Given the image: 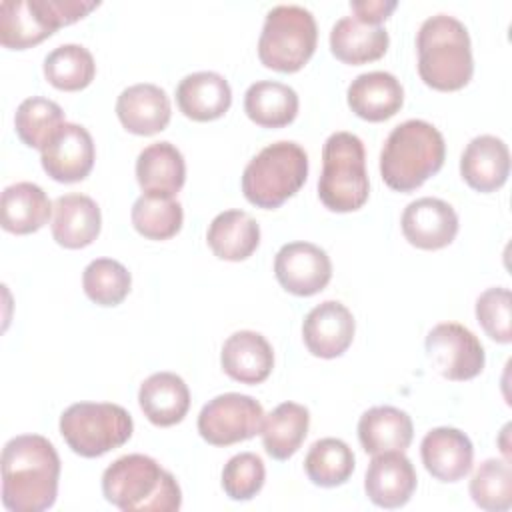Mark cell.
<instances>
[{
	"label": "cell",
	"instance_id": "obj_1",
	"mask_svg": "<svg viewBox=\"0 0 512 512\" xmlns=\"http://www.w3.org/2000/svg\"><path fill=\"white\" fill-rule=\"evenodd\" d=\"M60 458L40 434H20L2 450V504L12 512H42L58 494Z\"/></svg>",
	"mask_w": 512,
	"mask_h": 512
},
{
	"label": "cell",
	"instance_id": "obj_2",
	"mask_svg": "<svg viewBox=\"0 0 512 512\" xmlns=\"http://www.w3.org/2000/svg\"><path fill=\"white\" fill-rule=\"evenodd\" d=\"M104 498L124 512H174L182 506L176 478L146 454H126L102 474Z\"/></svg>",
	"mask_w": 512,
	"mask_h": 512
},
{
	"label": "cell",
	"instance_id": "obj_3",
	"mask_svg": "<svg viewBox=\"0 0 512 512\" xmlns=\"http://www.w3.org/2000/svg\"><path fill=\"white\" fill-rule=\"evenodd\" d=\"M418 74L440 92L464 88L474 74L472 44L466 26L448 14L426 18L416 34Z\"/></svg>",
	"mask_w": 512,
	"mask_h": 512
},
{
	"label": "cell",
	"instance_id": "obj_4",
	"mask_svg": "<svg viewBox=\"0 0 512 512\" xmlns=\"http://www.w3.org/2000/svg\"><path fill=\"white\" fill-rule=\"evenodd\" d=\"M446 158L444 136L426 120H406L392 128L382 152L380 174L388 188L410 192L434 176Z\"/></svg>",
	"mask_w": 512,
	"mask_h": 512
},
{
	"label": "cell",
	"instance_id": "obj_5",
	"mask_svg": "<svg viewBox=\"0 0 512 512\" xmlns=\"http://www.w3.org/2000/svg\"><path fill=\"white\" fill-rule=\"evenodd\" d=\"M308 178V154L292 140L262 148L244 168L242 192L258 208L274 210L292 198Z\"/></svg>",
	"mask_w": 512,
	"mask_h": 512
},
{
	"label": "cell",
	"instance_id": "obj_6",
	"mask_svg": "<svg viewBox=\"0 0 512 512\" xmlns=\"http://www.w3.org/2000/svg\"><path fill=\"white\" fill-rule=\"evenodd\" d=\"M370 194L366 152L362 140L352 132H334L322 148V174L318 196L332 212H354Z\"/></svg>",
	"mask_w": 512,
	"mask_h": 512
},
{
	"label": "cell",
	"instance_id": "obj_7",
	"mask_svg": "<svg viewBox=\"0 0 512 512\" xmlns=\"http://www.w3.org/2000/svg\"><path fill=\"white\" fill-rule=\"evenodd\" d=\"M96 0H4L0 4V44L12 50H26L60 26H68L94 8Z\"/></svg>",
	"mask_w": 512,
	"mask_h": 512
},
{
	"label": "cell",
	"instance_id": "obj_8",
	"mask_svg": "<svg viewBox=\"0 0 512 512\" xmlns=\"http://www.w3.org/2000/svg\"><path fill=\"white\" fill-rule=\"evenodd\" d=\"M318 42L316 20L296 4H278L266 18L258 38V58L276 72H298L314 54Z\"/></svg>",
	"mask_w": 512,
	"mask_h": 512
},
{
	"label": "cell",
	"instance_id": "obj_9",
	"mask_svg": "<svg viewBox=\"0 0 512 512\" xmlns=\"http://www.w3.org/2000/svg\"><path fill=\"white\" fill-rule=\"evenodd\" d=\"M132 416L112 402H76L60 416V434L72 452L98 458L126 444L132 436Z\"/></svg>",
	"mask_w": 512,
	"mask_h": 512
},
{
	"label": "cell",
	"instance_id": "obj_10",
	"mask_svg": "<svg viewBox=\"0 0 512 512\" xmlns=\"http://www.w3.org/2000/svg\"><path fill=\"white\" fill-rule=\"evenodd\" d=\"M264 408L248 394L226 392L208 400L198 414V432L212 446H230L256 436Z\"/></svg>",
	"mask_w": 512,
	"mask_h": 512
},
{
	"label": "cell",
	"instance_id": "obj_11",
	"mask_svg": "<svg viewBox=\"0 0 512 512\" xmlns=\"http://www.w3.org/2000/svg\"><path fill=\"white\" fill-rule=\"evenodd\" d=\"M424 346L432 368L446 380H472L484 370L486 354L482 342L458 322L436 324L428 332Z\"/></svg>",
	"mask_w": 512,
	"mask_h": 512
},
{
	"label": "cell",
	"instance_id": "obj_12",
	"mask_svg": "<svg viewBox=\"0 0 512 512\" xmlns=\"http://www.w3.org/2000/svg\"><path fill=\"white\" fill-rule=\"evenodd\" d=\"M274 274L280 286L294 296H312L332 278L330 256L312 242L284 244L274 258Z\"/></svg>",
	"mask_w": 512,
	"mask_h": 512
},
{
	"label": "cell",
	"instance_id": "obj_13",
	"mask_svg": "<svg viewBox=\"0 0 512 512\" xmlns=\"http://www.w3.org/2000/svg\"><path fill=\"white\" fill-rule=\"evenodd\" d=\"M96 150L90 132L72 122H64L50 142L40 150L44 172L56 182H80L94 166Z\"/></svg>",
	"mask_w": 512,
	"mask_h": 512
},
{
	"label": "cell",
	"instance_id": "obj_14",
	"mask_svg": "<svg viewBox=\"0 0 512 512\" xmlns=\"http://www.w3.org/2000/svg\"><path fill=\"white\" fill-rule=\"evenodd\" d=\"M400 226L404 238L412 246L422 250H440L456 238L458 214L448 202L424 196L404 208Z\"/></svg>",
	"mask_w": 512,
	"mask_h": 512
},
{
	"label": "cell",
	"instance_id": "obj_15",
	"mask_svg": "<svg viewBox=\"0 0 512 512\" xmlns=\"http://www.w3.org/2000/svg\"><path fill=\"white\" fill-rule=\"evenodd\" d=\"M354 316L336 300H326L314 306L302 324V338L310 354L318 358L342 356L354 338Z\"/></svg>",
	"mask_w": 512,
	"mask_h": 512
},
{
	"label": "cell",
	"instance_id": "obj_16",
	"mask_svg": "<svg viewBox=\"0 0 512 512\" xmlns=\"http://www.w3.org/2000/svg\"><path fill=\"white\" fill-rule=\"evenodd\" d=\"M416 482V470L404 452H382L374 454L368 464L364 490L372 504L390 510L408 504Z\"/></svg>",
	"mask_w": 512,
	"mask_h": 512
},
{
	"label": "cell",
	"instance_id": "obj_17",
	"mask_svg": "<svg viewBox=\"0 0 512 512\" xmlns=\"http://www.w3.org/2000/svg\"><path fill=\"white\" fill-rule=\"evenodd\" d=\"M424 468L440 482H458L472 470L474 446L470 438L452 426L426 432L420 444Z\"/></svg>",
	"mask_w": 512,
	"mask_h": 512
},
{
	"label": "cell",
	"instance_id": "obj_18",
	"mask_svg": "<svg viewBox=\"0 0 512 512\" xmlns=\"http://www.w3.org/2000/svg\"><path fill=\"white\" fill-rule=\"evenodd\" d=\"M116 116L128 132L152 136L162 132L170 122V98L156 84H134L120 92L116 100Z\"/></svg>",
	"mask_w": 512,
	"mask_h": 512
},
{
	"label": "cell",
	"instance_id": "obj_19",
	"mask_svg": "<svg viewBox=\"0 0 512 512\" xmlns=\"http://www.w3.org/2000/svg\"><path fill=\"white\" fill-rule=\"evenodd\" d=\"M350 110L368 122L392 118L404 104V88L400 80L384 70L364 72L356 76L346 92Z\"/></svg>",
	"mask_w": 512,
	"mask_h": 512
},
{
	"label": "cell",
	"instance_id": "obj_20",
	"mask_svg": "<svg viewBox=\"0 0 512 512\" xmlns=\"http://www.w3.org/2000/svg\"><path fill=\"white\" fill-rule=\"evenodd\" d=\"M460 174L478 192H494L510 174V152L502 138L482 134L472 138L460 158Z\"/></svg>",
	"mask_w": 512,
	"mask_h": 512
},
{
	"label": "cell",
	"instance_id": "obj_21",
	"mask_svg": "<svg viewBox=\"0 0 512 512\" xmlns=\"http://www.w3.org/2000/svg\"><path fill=\"white\" fill-rule=\"evenodd\" d=\"M220 364L232 380L260 384L274 368V352L260 332L238 330L222 344Z\"/></svg>",
	"mask_w": 512,
	"mask_h": 512
},
{
	"label": "cell",
	"instance_id": "obj_22",
	"mask_svg": "<svg viewBox=\"0 0 512 512\" xmlns=\"http://www.w3.org/2000/svg\"><path fill=\"white\" fill-rule=\"evenodd\" d=\"M176 104L184 116L196 122H210L228 112L232 90L228 80L218 72H192L180 80L176 88Z\"/></svg>",
	"mask_w": 512,
	"mask_h": 512
},
{
	"label": "cell",
	"instance_id": "obj_23",
	"mask_svg": "<svg viewBox=\"0 0 512 512\" xmlns=\"http://www.w3.org/2000/svg\"><path fill=\"white\" fill-rule=\"evenodd\" d=\"M102 228L98 204L86 194H64L54 202L52 236L70 250L84 248L96 240Z\"/></svg>",
	"mask_w": 512,
	"mask_h": 512
},
{
	"label": "cell",
	"instance_id": "obj_24",
	"mask_svg": "<svg viewBox=\"0 0 512 512\" xmlns=\"http://www.w3.org/2000/svg\"><path fill=\"white\" fill-rule=\"evenodd\" d=\"M138 404L154 426H174L190 408V390L178 374L156 372L140 384Z\"/></svg>",
	"mask_w": 512,
	"mask_h": 512
},
{
	"label": "cell",
	"instance_id": "obj_25",
	"mask_svg": "<svg viewBox=\"0 0 512 512\" xmlns=\"http://www.w3.org/2000/svg\"><path fill=\"white\" fill-rule=\"evenodd\" d=\"M136 180L144 194L174 198L186 180L182 152L170 142H154L136 158Z\"/></svg>",
	"mask_w": 512,
	"mask_h": 512
},
{
	"label": "cell",
	"instance_id": "obj_26",
	"mask_svg": "<svg viewBox=\"0 0 512 512\" xmlns=\"http://www.w3.org/2000/svg\"><path fill=\"white\" fill-rule=\"evenodd\" d=\"M414 436L410 416L394 406L368 408L358 420V440L368 454L404 452Z\"/></svg>",
	"mask_w": 512,
	"mask_h": 512
},
{
	"label": "cell",
	"instance_id": "obj_27",
	"mask_svg": "<svg viewBox=\"0 0 512 512\" xmlns=\"http://www.w3.org/2000/svg\"><path fill=\"white\" fill-rule=\"evenodd\" d=\"M390 38L384 26L366 24L354 16L340 18L330 30V50L344 64H366L382 58Z\"/></svg>",
	"mask_w": 512,
	"mask_h": 512
},
{
	"label": "cell",
	"instance_id": "obj_28",
	"mask_svg": "<svg viewBox=\"0 0 512 512\" xmlns=\"http://www.w3.org/2000/svg\"><path fill=\"white\" fill-rule=\"evenodd\" d=\"M206 240L220 260L240 262L258 248L260 226L244 210H224L210 222Z\"/></svg>",
	"mask_w": 512,
	"mask_h": 512
},
{
	"label": "cell",
	"instance_id": "obj_29",
	"mask_svg": "<svg viewBox=\"0 0 512 512\" xmlns=\"http://www.w3.org/2000/svg\"><path fill=\"white\" fill-rule=\"evenodd\" d=\"M52 208L46 192L38 184H10L0 198L2 228L12 234H32L48 222Z\"/></svg>",
	"mask_w": 512,
	"mask_h": 512
},
{
	"label": "cell",
	"instance_id": "obj_30",
	"mask_svg": "<svg viewBox=\"0 0 512 512\" xmlns=\"http://www.w3.org/2000/svg\"><path fill=\"white\" fill-rule=\"evenodd\" d=\"M310 426V412L296 402H282L270 414H264L260 428L264 450L274 460H288L302 446Z\"/></svg>",
	"mask_w": 512,
	"mask_h": 512
},
{
	"label": "cell",
	"instance_id": "obj_31",
	"mask_svg": "<svg viewBox=\"0 0 512 512\" xmlns=\"http://www.w3.org/2000/svg\"><path fill=\"white\" fill-rule=\"evenodd\" d=\"M244 112L262 128H282L298 114V94L288 84L260 80L246 90Z\"/></svg>",
	"mask_w": 512,
	"mask_h": 512
},
{
	"label": "cell",
	"instance_id": "obj_32",
	"mask_svg": "<svg viewBox=\"0 0 512 512\" xmlns=\"http://www.w3.org/2000/svg\"><path fill=\"white\" fill-rule=\"evenodd\" d=\"M304 470L316 486H340L354 472V452L340 438H320L310 446L304 458Z\"/></svg>",
	"mask_w": 512,
	"mask_h": 512
},
{
	"label": "cell",
	"instance_id": "obj_33",
	"mask_svg": "<svg viewBox=\"0 0 512 512\" xmlns=\"http://www.w3.org/2000/svg\"><path fill=\"white\" fill-rule=\"evenodd\" d=\"M46 80L64 92L86 88L96 76V64L88 48L80 44H62L44 58Z\"/></svg>",
	"mask_w": 512,
	"mask_h": 512
},
{
	"label": "cell",
	"instance_id": "obj_34",
	"mask_svg": "<svg viewBox=\"0 0 512 512\" xmlns=\"http://www.w3.org/2000/svg\"><path fill=\"white\" fill-rule=\"evenodd\" d=\"M132 226L148 240H168L182 228V204L170 196L142 194L130 212Z\"/></svg>",
	"mask_w": 512,
	"mask_h": 512
},
{
	"label": "cell",
	"instance_id": "obj_35",
	"mask_svg": "<svg viewBox=\"0 0 512 512\" xmlns=\"http://www.w3.org/2000/svg\"><path fill=\"white\" fill-rule=\"evenodd\" d=\"M62 108L48 98L32 96L20 102L14 114V128L18 138L30 146L42 150L50 138L60 130L64 124Z\"/></svg>",
	"mask_w": 512,
	"mask_h": 512
},
{
	"label": "cell",
	"instance_id": "obj_36",
	"mask_svg": "<svg viewBox=\"0 0 512 512\" xmlns=\"http://www.w3.org/2000/svg\"><path fill=\"white\" fill-rule=\"evenodd\" d=\"M470 496L486 512H504L512 506V468L508 460H484L470 480Z\"/></svg>",
	"mask_w": 512,
	"mask_h": 512
},
{
	"label": "cell",
	"instance_id": "obj_37",
	"mask_svg": "<svg viewBox=\"0 0 512 512\" xmlns=\"http://www.w3.org/2000/svg\"><path fill=\"white\" fill-rule=\"evenodd\" d=\"M82 286L94 304L118 306L130 292L132 276L118 260L96 258L84 268Z\"/></svg>",
	"mask_w": 512,
	"mask_h": 512
},
{
	"label": "cell",
	"instance_id": "obj_38",
	"mask_svg": "<svg viewBox=\"0 0 512 512\" xmlns=\"http://www.w3.org/2000/svg\"><path fill=\"white\" fill-rule=\"evenodd\" d=\"M266 468L258 454L240 452L232 456L222 470V488L230 500H252L264 486Z\"/></svg>",
	"mask_w": 512,
	"mask_h": 512
},
{
	"label": "cell",
	"instance_id": "obj_39",
	"mask_svg": "<svg viewBox=\"0 0 512 512\" xmlns=\"http://www.w3.org/2000/svg\"><path fill=\"white\" fill-rule=\"evenodd\" d=\"M476 318L482 330L500 344L512 342V296L504 286L484 290L476 300Z\"/></svg>",
	"mask_w": 512,
	"mask_h": 512
},
{
	"label": "cell",
	"instance_id": "obj_40",
	"mask_svg": "<svg viewBox=\"0 0 512 512\" xmlns=\"http://www.w3.org/2000/svg\"><path fill=\"white\" fill-rule=\"evenodd\" d=\"M398 6L396 0H354L350 2V8L354 12V18L382 26V22L392 14V10Z\"/></svg>",
	"mask_w": 512,
	"mask_h": 512
}]
</instances>
